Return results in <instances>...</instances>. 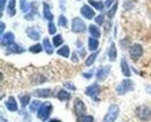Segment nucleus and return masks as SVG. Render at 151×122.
Segmentation results:
<instances>
[{
	"label": "nucleus",
	"mask_w": 151,
	"mask_h": 122,
	"mask_svg": "<svg viewBox=\"0 0 151 122\" xmlns=\"http://www.w3.org/2000/svg\"><path fill=\"white\" fill-rule=\"evenodd\" d=\"M135 116L143 122L151 120V108L147 105H141L135 109Z\"/></svg>",
	"instance_id": "obj_1"
},
{
	"label": "nucleus",
	"mask_w": 151,
	"mask_h": 122,
	"mask_svg": "<svg viewBox=\"0 0 151 122\" xmlns=\"http://www.w3.org/2000/svg\"><path fill=\"white\" fill-rule=\"evenodd\" d=\"M119 114H120V107L116 103H112L108 107V111L105 114V116L102 119V122H115V120L119 116Z\"/></svg>",
	"instance_id": "obj_2"
},
{
	"label": "nucleus",
	"mask_w": 151,
	"mask_h": 122,
	"mask_svg": "<svg viewBox=\"0 0 151 122\" xmlns=\"http://www.w3.org/2000/svg\"><path fill=\"white\" fill-rule=\"evenodd\" d=\"M52 103H50L49 101H45L42 103L41 108L38 109L37 112V118L41 120V121H45L48 120V118L50 116L51 112H52Z\"/></svg>",
	"instance_id": "obj_3"
},
{
	"label": "nucleus",
	"mask_w": 151,
	"mask_h": 122,
	"mask_svg": "<svg viewBox=\"0 0 151 122\" xmlns=\"http://www.w3.org/2000/svg\"><path fill=\"white\" fill-rule=\"evenodd\" d=\"M134 87H135L134 81L130 80L129 78H126V79H123V80L116 86V93L120 94V95H123V94H126L127 92L132 91Z\"/></svg>",
	"instance_id": "obj_4"
},
{
	"label": "nucleus",
	"mask_w": 151,
	"mask_h": 122,
	"mask_svg": "<svg viewBox=\"0 0 151 122\" xmlns=\"http://www.w3.org/2000/svg\"><path fill=\"white\" fill-rule=\"evenodd\" d=\"M143 47L139 43H134L129 48V56L132 57L134 62H137L142 56H143Z\"/></svg>",
	"instance_id": "obj_5"
},
{
	"label": "nucleus",
	"mask_w": 151,
	"mask_h": 122,
	"mask_svg": "<svg viewBox=\"0 0 151 122\" xmlns=\"http://www.w3.org/2000/svg\"><path fill=\"white\" fill-rule=\"evenodd\" d=\"M71 30L73 33H77V34H80V33H84L86 30V24L84 20H81L80 18L76 17L72 19V24H71Z\"/></svg>",
	"instance_id": "obj_6"
},
{
	"label": "nucleus",
	"mask_w": 151,
	"mask_h": 122,
	"mask_svg": "<svg viewBox=\"0 0 151 122\" xmlns=\"http://www.w3.org/2000/svg\"><path fill=\"white\" fill-rule=\"evenodd\" d=\"M73 112L78 116L85 115V113H86V106L80 98H76L73 100Z\"/></svg>",
	"instance_id": "obj_7"
},
{
	"label": "nucleus",
	"mask_w": 151,
	"mask_h": 122,
	"mask_svg": "<svg viewBox=\"0 0 151 122\" xmlns=\"http://www.w3.org/2000/svg\"><path fill=\"white\" fill-rule=\"evenodd\" d=\"M109 71H111V65L99 66L96 70V79L99 81H104L109 75Z\"/></svg>",
	"instance_id": "obj_8"
},
{
	"label": "nucleus",
	"mask_w": 151,
	"mask_h": 122,
	"mask_svg": "<svg viewBox=\"0 0 151 122\" xmlns=\"http://www.w3.org/2000/svg\"><path fill=\"white\" fill-rule=\"evenodd\" d=\"M99 92H100V86H99L98 84H95V83L92 84V85H90V86H87V87L85 88V94H86L87 97L94 99V100L96 99Z\"/></svg>",
	"instance_id": "obj_9"
},
{
	"label": "nucleus",
	"mask_w": 151,
	"mask_h": 122,
	"mask_svg": "<svg viewBox=\"0 0 151 122\" xmlns=\"http://www.w3.org/2000/svg\"><path fill=\"white\" fill-rule=\"evenodd\" d=\"M80 13L87 20H92L95 17V12L93 11V8L90 5H83L81 8H80Z\"/></svg>",
	"instance_id": "obj_10"
},
{
	"label": "nucleus",
	"mask_w": 151,
	"mask_h": 122,
	"mask_svg": "<svg viewBox=\"0 0 151 122\" xmlns=\"http://www.w3.org/2000/svg\"><path fill=\"white\" fill-rule=\"evenodd\" d=\"M14 39H15V36H14V34L11 33V32H8V33H6V34H2V35H1V45L7 48L8 45L15 43V42H14Z\"/></svg>",
	"instance_id": "obj_11"
},
{
	"label": "nucleus",
	"mask_w": 151,
	"mask_h": 122,
	"mask_svg": "<svg viewBox=\"0 0 151 122\" xmlns=\"http://www.w3.org/2000/svg\"><path fill=\"white\" fill-rule=\"evenodd\" d=\"M34 97H37V98H49L52 95V90L50 88H37V90H34L33 92Z\"/></svg>",
	"instance_id": "obj_12"
},
{
	"label": "nucleus",
	"mask_w": 151,
	"mask_h": 122,
	"mask_svg": "<svg viewBox=\"0 0 151 122\" xmlns=\"http://www.w3.org/2000/svg\"><path fill=\"white\" fill-rule=\"evenodd\" d=\"M5 106H6V108L9 111V112H17L18 111V102L15 100V98L14 97H8V99H7V101L5 102Z\"/></svg>",
	"instance_id": "obj_13"
},
{
	"label": "nucleus",
	"mask_w": 151,
	"mask_h": 122,
	"mask_svg": "<svg viewBox=\"0 0 151 122\" xmlns=\"http://www.w3.org/2000/svg\"><path fill=\"white\" fill-rule=\"evenodd\" d=\"M121 71H122V73H123V76H124L126 78H129V77L132 76L129 64H128V62H127V60H126L124 57L121 58Z\"/></svg>",
	"instance_id": "obj_14"
},
{
	"label": "nucleus",
	"mask_w": 151,
	"mask_h": 122,
	"mask_svg": "<svg viewBox=\"0 0 151 122\" xmlns=\"http://www.w3.org/2000/svg\"><path fill=\"white\" fill-rule=\"evenodd\" d=\"M26 33H27V35H28V37H29L30 40L38 41L40 39H41V34H40V32H38L36 28L28 27L27 30H26Z\"/></svg>",
	"instance_id": "obj_15"
},
{
	"label": "nucleus",
	"mask_w": 151,
	"mask_h": 122,
	"mask_svg": "<svg viewBox=\"0 0 151 122\" xmlns=\"http://www.w3.org/2000/svg\"><path fill=\"white\" fill-rule=\"evenodd\" d=\"M43 18L45 20H49V22L54 20V14L50 11V6L47 2H43Z\"/></svg>",
	"instance_id": "obj_16"
},
{
	"label": "nucleus",
	"mask_w": 151,
	"mask_h": 122,
	"mask_svg": "<svg viewBox=\"0 0 151 122\" xmlns=\"http://www.w3.org/2000/svg\"><path fill=\"white\" fill-rule=\"evenodd\" d=\"M107 54H108V58H109V61L111 62H114L115 60H116V57H117V50H116V45H115L114 42L111 43Z\"/></svg>",
	"instance_id": "obj_17"
},
{
	"label": "nucleus",
	"mask_w": 151,
	"mask_h": 122,
	"mask_svg": "<svg viewBox=\"0 0 151 122\" xmlns=\"http://www.w3.org/2000/svg\"><path fill=\"white\" fill-rule=\"evenodd\" d=\"M17 1L15 0H9L8 4H7V7H6V11L8 13L9 17H14L15 13H17Z\"/></svg>",
	"instance_id": "obj_18"
},
{
	"label": "nucleus",
	"mask_w": 151,
	"mask_h": 122,
	"mask_svg": "<svg viewBox=\"0 0 151 122\" xmlns=\"http://www.w3.org/2000/svg\"><path fill=\"white\" fill-rule=\"evenodd\" d=\"M42 45H43V49H44V51L48 54V55H52L54 54V48H52V44L50 43V41L48 37H44L43 39V43H42Z\"/></svg>",
	"instance_id": "obj_19"
},
{
	"label": "nucleus",
	"mask_w": 151,
	"mask_h": 122,
	"mask_svg": "<svg viewBox=\"0 0 151 122\" xmlns=\"http://www.w3.org/2000/svg\"><path fill=\"white\" fill-rule=\"evenodd\" d=\"M57 98L59 101H69L71 99V94L66 92L65 90H59L57 93Z\"/></svg>",
	"instance_id": "obj_20"
},
{
	"label": "nucleus",
	"mask_w": 151,
	"mask_h": 122,
	"mask_svg": "<svg viewBox=\"0 0 151 122\" xmlns=\"http://www.w3.org/2000/svg\"><path fill=\"white\" fill-rule=\"evenodd\" d=\"M88 32H90V34H91L92 37L100 39V36H101L100 29H99V27H96L95 24H90V27H88Z\"/></svg>",
	"instance_id": "obj_21"
},
{
	"label": "nucleus",
	"mask_w": 151,
	"mask_h": 122,
	"mask_svg": "<svg viewBox=\"0 0 151 122\" xmlns=\"http://www.w3.org/2000/svg\"><path fill=\"white\" fill-rule=\"evenodd\" d=\"M7 49H8V51H9V52H13V54H21V52H23V51H24V48L20 47L19 44H17V43H13V44L8 45V47H7Z\"/></svg>",
	"instance_id": "obj_22"
},
{
	"label": "nucleus",
	"mask_w": 151,
	"mask_h": 122,
	"mask_svg": "<svg viewBox=\"0 0 151 122\" xmlns=\"http://www.w3.org/2000/svg\"><path fill=\"white\" fill-rule=\"evenodd\" d=\"M98 48H99V40L91 36V37L88 39V49H90L91 51H96Z\"/></svg>",
	"instance_id": "obj_23"
},
{
	"label": "nucleus",
	"mask_w": 151,
	"mask_h": 122,
	"mask_svg": "<svg viewBox=\"0 0 151 122\" xmlns=\"http://www.w3.org/2000/svg\"><path fill=\"white\" fill-rule=\"evenodd\" d=\"M57 54L64 58H68L70 56V48L68 45H62V48H59L57 50Z\"/></svg>",
	"instance_id": "obj_24"
},
{
	"label": "nucleus",
	"mask_w": 151,
	"mask_h": 122,
	"mask_svg": "<svg viewBox=\"0 0 151 122\" xmlns=\"http://www.w3.org/2000/svg\"><path fill=\"white\" fill-rule=\"evenodd\" d=\"M88 4H90V5H92L95 9H98V11H104V8H105V2H102V1L88 0Z\"/></svg>",
	"instance_id": "obj_25"
},
{
	"label": "nucleus",
	"mask_w": 151,
	"mask_h": 122,
	"mask_svg": "<svg viewBox=\"0 0 151 122\" xmlns=\"http://www.w3.org/2000/svg\"><path fill=\"white\" fill-rule=\"evenodd\" d=\"M42 106V102L38 101V100H34V101L30 102V106H29V111L32 113H35V112H38V109L41 108Z\"/></svg>",
	"instance_id": "obj_26"
},
{
	"label": "nucleus",
	"mask_w": 151,
	"mask_h": 122,
	"mask_svg": "<svg viewBox=\"0 0 151 122\" xmlns=\"http://www.w3.org/2000/svg\"><path fill=\"white\" fill-rule=\"evenodd\" d=\"M19 99L20 101H21V106L24 108L27 105H29L30 103V95L29 94H20L19 95Z\"/></svg>",
	"instance_id": "obj_27"
},
{
	"label": "nucleus",
	"mask_w": 151,
	"mask_h": 122,
	"mask_svg": "<svg viewBox=\"0 0 151 122\" xmlns=\"http://www.w3.org/2000/svg\"><path fill=\"white\" fill-rule=\"evenodd\" d=\"M96 57H98V52H96V51L93 52V54H91V55L86 58V61H85V66H91V65H93V63L95 62Z\"/></svg>",
	"instance_id": "obj_28"
},
{
	"label": "nucleus",
	"mask_w": 151,
	"mask_h": 122,
	"mask_svg": "<svg viewBox=\"0 0 151 122\" xmlns=\"http://www.w3.org/2000/svg\"><path fill=\"white\" fill-rule=\"evenodd\" d=\"M52 42H54V47H60L62 44H63V42H64V39H63V36L60 35V34H57L55 35L54 37H52Z\"/></svg>",
	"instance_id": "obj_29"
},
{
	"label": "nucleus",
	"mask_w": 151,
	"mask_h": 122,
	"mask_svg": "<svg viewBox=\"0 0 151 122\" xmlns=\"http://www.w3.org/2000/svg\"><path fill=\"white\" fill-rule=\"evenodd\" d=\"M42 50H44L43 49V45L42 44H34V45H32V47H29V51L30 52H33V54H40Z\"/></svg>",
	"instance_id": "obj_30"
},
{
	"label": "nucleus",
	"mask_w": 151,
	"mask_h": 122,
	"mask_svg": "<svg viewBox=\"0 0 151 122\" xmlns=\"http://www.w3.org/2000/svg\"><path fill=\"white\" fill-rule=\"evenodd\" d=\"M117 7H119V2L116 1L113 6H112V8L107 12V17H108V19H113L114 15H115V13H116V11H117Z\"/></svg>",
	"instance_id": "obj_31"
},
{
	"label": "nucleus",
	"mask_w": 151,
	"mask_h": 122,
	"mask_svg": "<svg viewBox=\"0 0 151 122\" xmlns=\"http://www.w3.org/2000/svg\"><path fill=\"white\" fill-rule=\"evenodd\" d=\"M78 122H94V119L92 115H81L78 118Z\"/></svg>",
	"instance_id": "obj_32"
},
{
	"label": "nucleus",
	"mask_w": 151,
	"mask_h": 122,
	"mask_svg": "<svg viewBox=\"0 0 151 122\" xmlns=\"http://www.w3.org/2000/svg\"><path fill=\"white\" fill-rule=\"evenodd\" d=\"M20 8H21V11L23 13H28L29 12V6H28L26 0H20Z\"/></svg>",
	"instance_id": "obj_33"
},
{
	"label": "nucleus",
	"mask_w": 151,
	"mask_h": 122,
	"mask_svg": "<svg viewBox=\"0 0 151 122\" xmlns=\"http://www.w3.org/2000/svg\"><path fill=\"white\" fill-rule=\"evenodd\" d=\"M58 26H60L63 28L68 27V20H66V18L64 15H59V18H58Z\"/></svg>",
	"instance_id": "obj_34"
},
{
	"label": "nucleus",
	"mask_w": 151,
	"mask_h": 122,
	"mask_svg": "<svg viewBox=\"0 0 151 122\" xmlns=\"http://www.w3.org/2000/svg\"><path fill=\"white\" fill-rule=\"evenodd\" d=\"M57 32L56 29V26H55V23L51 21V22H49V24H48V33L50 34V35H55Z\"/></svg>",
	"instance_id": "obj_35"
},
{
	"label": "nucleus",
	"mask_w": 151,
	"mask_h": 122,
	"mask_svg": "<svg viewBox=\"0 0 151 122\" xmlns=\"http://www.w3.org/2000/svg\"><path fill=\"white\" fill-rule=\"evenodd\" d=\"M95 23L96 24H99V26H101V24H104V22H105V17L102 15V14H100V15H98V17H95Z\"/></svg>",
	"instance_id": "obj_36"
},
{
	"label": "nucleus",
	"mask_w": 151,
	"mask_h": 122,
	"mask_svg": "<svg viewBox=\"0 0 151 122\" xmlns=\"http://www.w3.org/2000/svg\"><path fill=\"white\" fill-rule=\"evenodd\" d=\"M64 86H65L66 88L71 90V91H76V86L73 85V83H70V81H68V83H65V84H64Z\"/></svg>",
	"instance_id": "obj_37"
},
{
	"label": "nucleus",
	"mask_w": 151,
	"mask_h": 122,
	"mask_svg": "<svg viewBox=\"0 0 151 122\" xmlns=\"http://www.w3.org/2000/svg\"><path fill=\"white\" fill-rule=\"evenodd\" d=\"M71 61L73 62V63H78V61H79V58H78V55H77V52H76V51H73V52H72V57H71Z\"/></svg>",
	"instance_id": "obj_38"
},
{
	"label": "nucleus",
	"mask_w": 151,
	"mask_h": 122,
	"mask_svg": "<svg viewBox=\"0 0 151 122\" xmlns=\"http://www.w3.org/2000/svg\"><path fill=\"white\" fill-rule=\"evenodd\" d=\"M115 2H116L115 0H106V1H105V7L108 8V7H111L113 4H115Z\"/></svg>",
	"instance_id": "obj_39"
},
{
	"label": "nucleus",
	"mask_w": 151,
	"mask_h": 122,
	"mask_svg": "<svg viewBox=\"0 0 151 122\" xmlns=\"http://www.w3.org/2000/svg\"><path fill=\"white\" fill-rule=\"evenodd\" d=\"M83 76H84V78L90 79V78H92V72H86V73H83Z\"/></svg>",
	"instance_id": "obj_40"
},
{
	"label": "nucleus",
	"mask_w": 151,
	"mask_h": 122,
	"mask_svg": "<svg viewBox=\"0 0 151 122\" xmlns=\"http://www.w3.org/2000/svg\"><path fill=\"white\" fill-rule=\"evenodd\" d=\"M7 0H0V8H1V12L5 9V4H6Z\"/></svg>",
	"instance_id": "obj_41"
},
{
	"label": "nucleus",
	"mask_w": 151,
	"mask_h": 122,
	"mask_svg": "<svg viewBox=\"0 0 151 122\" xmlns=\"http://www.w3.org/2000/svg\"><path fill=\"white\" fill-rule=\"evenodd\" d=\"M5 28H6V24H5L4 22H1V23H0V32H1V34L5 32Z\"/></svg>",
	"instance_id": "obj_42"
},
{
	"label": "nucleus",
	"mask_w": 151,
	"mask_h": 122,
	"mask_svg": "<svg viewBox=\"0 0 151 122\" xmlns=\"http://www.w3.org/2000/svg\"><path fill=\"white\" fill-rule=\"evenodd\" d=\"M79 56H81V58H84V56H85V50L84 49H81V51H79Z\"/></svg>",
	"instance_id": "obj_43"
},
{
	"label": "nucleus",
	"mask_w": 151,
	"mask_h": 122,
	"mask_svg": "<svg viewBox=\"0 0 151 122\" xmlns=\"http://www.w3.org/2000/svg\"><path fill=\"white\" fill-rule=\"evenodd\" d=\"M147 91H148L149 93H151V87L149 86V85H147Z\"/></svg>",
	"instance_id": "obj_44"
},
{
	"label": "nucleus",
	"mask_w": 151,
	"mask_h": 122,
	"mask_svg": "<svg viewBox=\"0 0 151 122\" xmlns=\"http://www.w3.org/2000/svg\"><path fill=\"white\" fill-rule=\"evenodd\" d=\"M49 122H60L59 120H57V119H52V120H50Z\"/></svg>",
	"instance_id": "obj_45"
},
{
	"label": "nucleus",
	"mask_w": 151,
	"mask_h": 122,
	"mask_svg": "<svg viewBox=\"0 0 151 122\" xmlns=\"http://www.w3.org/2000/svg\"><path fill=\"white\" fill-rule=\"evenodd\" d=\"M76 1H80V0H76Z\"/></svg>",
	"instance_id": "obj_46"
}]
</instances>
